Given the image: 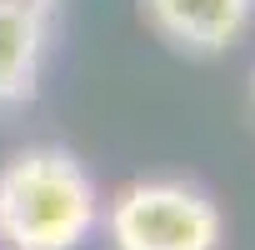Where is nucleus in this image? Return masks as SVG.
<instances>
[{"label": "nucleus", "instance_id": "1", "mask_svg": "<svg viewBox=\"0 0 255 250\" xmlns=\"http://www.w3.org/2000/svg\"><path fill=\"white\" fill-rule=\"evenodd\" d=\"M95 220V180L70 150L30 145L0 165V240L10 250H75Z\"/></svg>", "mask_w": 255, "mask_h": 250}, {"label": "nucleus", "instance_id": "2", "mask_svg": "<svg viewBox=\"0 0 255 250\" xmlns=\"http://www.w3.org/2000/svg\"><path fill=\"white\" fill-rule=\"evenodd\" d=\"M115 250H215L220 210L205 190L180 180H135L105 210Z\"/></svg>", "mask_w": 255, "mask_h": 250}, {"label": "nucleus", "instance_id": "3", "mask_svg": "<svg viewBox=\"0 0 255 250\" xmlns=\"http://www.w3.org/2000/svg\"><path fill=\"white\" fill-rule=\"evenodd\" d=\"M140 5L150 25L190 55L230 50L255 15V0H140Z\"/></svg>", "mask_w": 255, "mask_h": 250}, {"label": "nucleus", "instance_id": "4", "mask_svg": "<svg viewBox=\"0 0 255 250\" xmlns=\"http://www.w3.org/2000/svg\"><path fill=\"white\" fill-rule=\"evenodd\" d=\"M45 50V0H0V105L35 95Z\"/></svg>", "mask_w": 255, "mask_h": 250}]
</instances>
